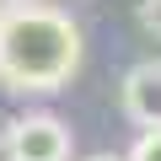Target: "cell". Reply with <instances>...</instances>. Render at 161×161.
I'll list each match as a JSON object with an SVG mask.
<instances>
[{"instance_id":"obj_2","label":"cell","mask_w":161,"mask_h":161,"mask_svg":"<svg viewBox=\"0 0 161 161\" xmlns=\"http://www.w3.org/2000/svg\"><path fill=\"white\" fill-rule=\"evenodd\" d=\"M16 161H70V129L54 113H22L11 124Z\"/></svg>"},{"instance_id":"obj_3","label":"cell","mask_w":161,"mask_h":161,"mask_svg":"<svg viewBox=\"0 0 161 161\" xmlns=\"http://www.w3.org/2000/svg\"><path fill=\"white\" fill-rule=\"evenodd\" d=\"M118 102L129 113V124L140 129H161V59H145L124 75V86H118Z\"/></svg>"},{"instance_id":"obj_7","label":"cell","mask_w":161,"mask_h":161,"mask_svg":"<svg viewBox=\"0 0 161 161\" xmlns=\"http://www.w3.org/2000/svg\"><path fill=\"white\" fill-rule=\"evenodd\" d=\"M86 161H129V156H86Z\"/></svg>"},{"instance_id":"obj_6","label":"cell","mask_w":161,"mask_h":161,"mask_svg":"<svg viewBox=\"0 0 161 161\" xmlns=\"http://www.w3.org/2000/svg\"><path fill=\"white\" fill-rule=\"evenodd\" d=\"M0 161H16V145H11V129H0Z\"/></svg>"},{"instance_id":"obj_5","label":"cell","mask_w":161,"mask_h":161,"mask_svg":"<svg viewBox=\"0 0 161 161\" xmlns=\"http://www.w3.org/2000/svg\"><path fill=\"white\" fill-rule=\"evenodd\" d=\"M140 22H145V32L161 38V0H140Z\"/></svg>"},{"instance_id":"obj_4","label":"cell","mask_w":161,"mask_h":161,"mask_svg":"<svg viewBox=\"0 0 161 161\" xmlns=\"http://www.w3.org/2000/svg\"><path fill=\"white\" fill-rule=\"evenodd\" d=\"M129 161H161V129H140V140H134Z\"/></svg>"},{"instance_id":"obj_1","label":"cell","mask_w":161,"mask_h":161,"mask_svg":"<svg viewBox=\"0 0 161 161\" xmlns=\"http://www.w3.org/2000/svg\"><path fill=\"white\" fill-rule=\"evenodd\" d=\"M80 27L59 6L11 0L0 11V80L16 92H59L80 70Z\"/></svg>"}]
</instances>
